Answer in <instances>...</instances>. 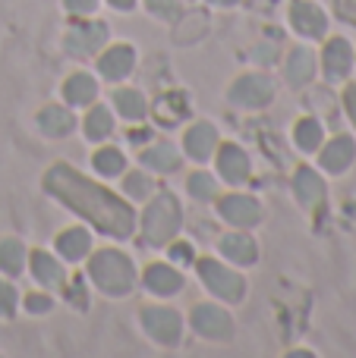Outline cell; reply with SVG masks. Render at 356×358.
<instances>
[{"label": "cell", "mask_w": 356, "mask_h": 358, "mask_svg": "<svg viewBox=\"0 0 356 358\" xmlns=\"http://www.w3.org/2000/svg\"><path fill=\"white\" fill-rule=\"evenodd\" d=\"M44 189L54 198H60L67 208H73L76 214H82L88 223H95L101 233L130 236L132 227H136V214L123 198H117L104 185L76 173L69 164H54L44 176Z\"/></svg>", "instance_id": "cell-1"}, {"label": "cell", "mask_w": 356, "mask_h": 358, "mask_svg": "<svg viewBox=\"0 0 356 358\" xmlns=\"http://www.w3.org/2000/svg\"><path fill=\"white\" fill-rule=\"evenodd\" d=\"M88 273H92L95 286L107 296H126L132 289V280H136L132 261L117 248H104V252L95 255L92 264H88Z\"/></svg>", "instance_id": "cell-2"}, {"label": "cell", "mask_w": 356, "mask_h": 358, "mask_svg": "<svg viewBox=\"0 0 356 358\" xmlns=\"http://www.w3.org/2000/svg\"><path fill=\"white\" fill-rule=\"evenodd\" d=\"M180 220H183V208L177 201V195L170 192H161L155 201L145 208V217H142V236L149 245H167L174 239V233L180 229Z\"/></svg>", "instance_id": "cell-3"}, {"label": "cell", "mask_w": 356, "mask_h": 358, "mask_svg": "<svg viewBox=\"0 0 356 358\" xmlns=\"http://www.w3.org/2000/svg\"><path fill=\"white\" fill-rule=\"evenodd\" d=\"M199 277H202V283L208 286V292H214L218 299H224V302H243L246 283H243V277H240L237 271L218 264V261H202Z\"/></svg>", "instance_id": "cell-4"}, {"label": "cell", "mask_w": 356, "mask_h": 358, "mask_svg": "<svg viewBox=\"0 0 356 358\" xmlns=\"http://www.w3.org/2000/svg\"><path fill=\"white\" fill-rule=\"evenodd\" d=\"M227 98L240 107H252V110H256V107H265L275 98V85H271V79L262 73H246L231 85Z\"/></svg>", "instance_id": "cell-5"}, {"label": "cell", "mask_w": 356, "mask_h": 358, "mask_svg": "<svg viewBox=\"0 0 356 358\" xmlns=\"http://www.w3.org/2000/svg\"><path fill=\"white\" fill-rule=\"evenodd\" d=\"M142 327L161 346H174L183 336V317L170 308H145L142 311Z\"/></svg>", "instance_id": "cell-6"}, {"label": "cell", "mask_w": 356, "mask_h": 358, "mask_svg": "<svg viewBox=\"0 0 356 358\" xmlns=\"http://www.w3.org/2000/svg\"><path fill=\"white\" fill-rule=\"evenodd\" d=\"M193 327L205 340H227L233 334V321L224 308L218 305H196L193 311Z\"/></svg>", "instance_id": "cell-7"}, {"label": "cell", "mask_w": 356, "mask_h": 358, "mask_svg": "<svg viewBox=\"0 0 356 358\" xmlns=\"http://www.w3.org/2000/svg\"><path fill=\"white\" fill-rule=\"evenodd\" d=\"M218 210L233 227H256L262 220V204L249 195H227L218 201Z\"/></svg>", "instance_id": "cell-8"}, {"label": "cell", "mask_w": 356, "mask_h": 358, "mask_svg": "<svg viewBox=\"0 0 356 358\" xmlns=\"http://www.w3.org/2000/svg\"><path fill=\"white\" fill-rule=\"evenodd\" d=\"M132 66H136V50H132L130 44H114V48H107L98 60V73L104 76L107 82L126 79V76L132 73Z\"/></svg>", "instance_id": "cell-9"}, {"label": "cell", "mask_w": 356, "mask_h": 358, "mask_svg": "<svg viewBox=\"0 0 356 358\" xmlns=\"http://www.w3.org/2000/svg\"><path fill=\"white\" fill-rule=\"evenodd\" d=\"M107 41V29L101 22L92 25H76V29L67 31V50L73 57H88Z\"/></svg>", "instance_id": "cell-10"}, {"label": "cell", "mask_w": 356, "mask_h": 358, "mask_svg": "<svg viewBox=\"0 0 356 358\" xmlns=\"http://www.w3.org/2000/svg\"><path fill=\"white\" fill-rule=\"evenodd\" d=\"M218 173L231 185H240L249 179V157H246V151L240 145H224L218 151Z\"/></svg>", "instance_id": "cell-11"}, {"label": "cell", "mask_w": 356, "mask_h": 358, "mask_svg": "<svg viewBox=\"0 0 356 358\" xmlns=\"http://www.w3.org/2000/svg\"><path fill=\"white\" fill-rule=\"evenodd\" d=\"M290 22H294V29L300 31V35H306V38H319V35H325V13L319 10L315 3H296L294 10H290Z\"/></svg>", "instance_id": "cell-12"}, {"label": "cell", "mask_w": 356, "mask_h": 358, "mask_svg": "<svg viewBox=\"0 0 356 358\" xmlns=\"http://www.w3.org/2000/svg\"><path fill=\"white\" fill-rule=\"evenodd\" d=\"M186 151L189 157H196V161H208V157L214 155V148H218V129H214L212 123H196L193 129L186 132Z\"/></svg>", "instance_id": "cell-13"}, {"label": "cell", "mask_w": 356, "mask_h": 358, "mask_svg": "<svg viewBox=\"0 0 356 358\" xmlns=\"http://www.w3.org/2000/svg\"><path fill=\"white\" fill-rule=\"evenodd\" d=\"M350 60H353V50L344 38H331L325 44V54H322V63H325V76L328 79H341V76L350 73Z\"/></svg>", "instance_id": "cell-14"}, {"label": "cell", "mask_w": 356, "mask_h": 358, "mask_svg": "<svg viewBox=\"0 0 356 358\" xmlns=\"http://www.w3.org/2000/svg\"><path fill=\"white\" fill-rule=\"evenodd\" d=\"M221 255L233 264L246 267V264H256L259 258V248H256V239H249L246 233H231L221 239Z\"/></svg>", "instance_id": "cell-15"}, {"label": "cell", "mask_w": 356, "mask_h": 358, "mask_svg": "<svg viewBox=\"0 0 356 358\" xmlns=\"http://www.w3.org/2000/svg\"><path fill=\"white\" fill-rule=\"evenodd\" d=\"M145 286H149L155 296H177V292L183 289V277L170 264H151L149 271H145Z\"/></svg>", "instance_id": "cell-16"}, {"label": "cell", "mask_w": 356, "mask_h": 358, "mask_svg": "<svg viewBox=\"0 0 356 358\" xmlns=\"http://www.w3.org/2000/svg\"><path fill=\"white\" fill-rule=\"evenodd\" d=\"M38 126H41L44 136H50V138H63V136H69V132H73L76 117L67 110V107L50 104V107H44V110L38 113Z\"/></svg>", "instance_id": "cell-17"}, {"label": "cell", "mask_w": 356, "mask_h": 358, "mask_svg": "<svg viewBox=\"0 0 356 358\" xmlns=\"http://www.w3.org/2000/svg\"><path fill=\"white\" fill-rule=\"evenodd\" d=\"M294 192H296V201L303 208H315V204L325 198V182L319 179V173L309 167H303L300 173L294 176Z\"/></svg>", "instance_id": "cell-18"}, {"label": "cell", "mask_w": 356, "mask_h": 358, "mask_svg": "<svg viewBox=\"0 0 356 358\" xmlns=\"http://www.w3.org/2000/svg\"><path fill=\"white\" fill-rule=\"evenodd\" d=\"M155 117H158V123H164V126H174V123H180V120H186L189 117L186 94H183V92L161 94V98H158V104H155Z\"/></svg>", "instance_id": "cell-19"}, {"label": "cell", "mask_w": 356, "mask_h": 358, "mask_svg": "<svg viewBox=\"0 0 356 358\" xmlns=\"http://www.w3.org/2000/svg\"><path fill=\"white\" fill-rule=\"evenodd\" d=\"M88 248H92V236H88V229H82V227H69L57 236V252L69 261L85 258Z\"/></svg>", "instance_id": "cell-20"}, {"label": "cell", "mask_w": 356, "mask_h": 358, "mask_svg": "<svg viewBox=\"0 0 356 358\" xmlns=\"http://www.w3.org/2000/svg\"><path fill=\"white\" fill-rule=\"evenodd\" d=\"M95 94H98V85L88 73H76L63 82V98L69 101L73 107H82V104H92Z\"/></svg>", "instance_id": "cell-21"}, {"label": "cell", "mask_w": 356, "mask_h": 358, "mask_svg": "<svg viewBox=\"0 0 356 358\" xmlns=\"http://www.w3.org/2000/svg\"><path fill=\"white\" fill-rule=\"evenodd\" d=\"M353 155H356V148L350 138H334V142L322 151V167H325L328 173H344V170L350 167Z\"/></svg>", "instance_id": "cell-22"}, {"label": "cell", "mask_w": 356, "mask_h": 358, "mask_svg": "<svg viewBox=\"0 0 356 358\" xmlns=\"http://www.w3.org/2000/svg\"><path fill=\"white\" fill-rule=\"evenodd\" d=\"M142 164L158 170V173H170V170L180 167V155H177V148L170 142H161V145H155V148L142 151Z\"/></svg>", "instance_id": "cell-23"}, {"label": "cell", "mask_w": 356, "mask_h": 358, "mask_svg": "<svg viewBox=\"0 0 356 358\" xmlns=\"http://www.w3.org/2000/svg\"><path fill=\"white\" fill-rule=\"evenodd\" d=\"M32 273H35L44 286L63 283V267L57 264L54 255H48V252H32Z\"/></svg>", "instance_id": "cell-24"}, {"label": "cell", "mask_w": 356, "mask_h": 358, "mask_svg": "<svg viewBox=\"0 0 356 358\" xmlns=\"http://www.w3.org/2000/svg\"><path fill=\"white\" fill-rule=\"evenodd\" d=\"M313 73H315V57L306 48H296L287 60V79L294 85H303V82L313 79Z\"/></svg>", "instance_id": "cell-25"}, {"label": "cell", "mask_w": 356, "mask_h": 358, "mask_svg": "<svg viewBox=\"0 0 356 358\" xmlns=\"http://www.w3.org/2000/svg\"><path fill=\"white\" fill-rule=\"evenodd\" d=\"M114 104H117L120 117L132 120V123L145 117V98H142V92H136V88H120V92L114 94Z\"/></svg>", "instance_id": "cell-26"}, {"label": "cell", "mask_w": 356, "mask_h": 358, "mask_svg": "<svg viewBox=\"0 0 356 358\" xmlns=\"http://www.w3.org/2000/svg\"><path fill=\"white\" fill-rule=\"evenodd\" d=\"M22 261H25V248L19 239H0V271L16 277L22 273Z\"/></svg>", "instance_id": "cell-27"}, {"label": "cell", "mask_w": 356, "mask_h": 358, "mask_svg": "<svg viewBox=\"0 0 356 358\" xmlns=\"http://www.w3.org/2000/svg\"><path fill=\"white\" fill-rule=\"evenodd\" d=\"M114 132V117L107 107H92V113L85 117V136L92 138V142H101V138H107Z\"/></svg>", "instance_id": "cell-28"}, {"label": "cell", "mask_w": 356, "mask_h": 358, "mask_svg": "<svg viewBox=\"0 0 356 358\" xmlns=\"http://www.w3.org/2000/svg\"><path fill=\"white\" fill-rule=\"evenodd\" d=\"M294 142H296V148L300 151H315L319 148V142H322V126L315 123L313 117L300 120V123L294 126Z\"/></svg>", "instance_id": "cell-29"}, {"label": "cell", "mask_w": 356, "mask_h": 358, "mask_svg": "<svg viewBox=\"0 0 356 358\" xmlns=\"http://www.w3.org/2000/svg\"><path fill=\"white\" fill-rule=\"evenodd\" d=\"M123 167H126L123 151H117V148H101V151H95V170H98V173L117 176V173H123Z\"/></svg>", "instance_id": "cell-30"}, {"label": "cell", "mask_w": 356, "mask_h": 358, "mask_svg": "<svg viewBox=\"0 0 356 358\" xmlns=\"http://www.w3.org/2000/svg\"><path fill=\"white\" fill-rule=\"evenodd\" d=\"M189 192H193V198H199V201H212L214 198V179L208 173H193L189 176Z\"/></svg>", "instance_id": "cell-31"}, {"label": "cell", "mask_w": 356, "mask_h": 358, "mask_svg": "<svg viewBox=\"0 0 356 358\" xmlns=\"http://www.w3.org/2000/svg\"><path fill=\"white\" fill-rule=\"evenodd\" d=\"M123 189L130 192L132 198H145V195H151L155 192V185H151V179L149 176H142V173H130L123 179Z\"/></svg>", "instance_id": "cell-32"}, {"label": "cell", "mask_w": 356, "mask_h": 358, "mask_svg": "<svg viewBox=\"0 0 356 358\" xmlns=\"http://www.w3.org/2000/svg\"><path fill=\"white\" fill-rule=\"evenodd\" d=\"M145 6L161 19H177V13H180V0H145Z\"/></svg>", "instance_id": "cell-33"}, {"label": "cell", "mask_w": 356, "mask_h": 358, "mask_svg": "<svg viewBox=\"0 0 356 358\" xmlns=\"http://www.w3.org/2000/svg\"><path fill=\"white\" fill-rule=\"evenodd\" d=\"M13 311H16V289L0 280V317H13Z\"/></svg>", "instance_id": "cell-34"}, {"label": "cell", "mask_w": 356, "mask_h": 358, "mask_svg": "<svg viewBox=\"0 0 356 358\" xmlns=\"http://www.w3.org/2000/svg\"><path fill=\"white\" fill-rule=\"evenodd\" d=\"M170 258H174L177 264H189V261H193V248H189L186 242H177V245L170 248Z\"/></svg>", "instance_id": "cell-35"}, {"label": "cell", "mask_w": 356, "mask_h": 358, "mask_svg": "<svg viewBox=\"0 0 356 358\" xmlns=\"http://www.w3.org/2000/svg\"><path fill=\"white\" fill-rule=\"evenodd\" d=\"M63 3H67L69 13H79V16H82V13H92L95 10V6H98V0H63Z\"/></svg>", "instance_id": "cell-36"}, {"label": "cell", "mask_w": 356, "mask_h": 358, "mask_svg": "<svg viewBox=\"0 0 356 358\" xmlns=\"http://www.w3.org/2000/svg\"><path fill=\"white\" fill-rule=\"evenodd\" d=\"M25 308H29V311H48L50 308V299L48 296H29Z\"/></svg>", "instance_id": "cell-37"}, {"label": "cell", "mask_w": 356, "mask_h": 358, "mask_svg": "<svg viewBox=\"0 0 356 358\" xmlns=\"http://www.w3.org/2000/svg\"><path fill=\"white\" fill-rule=\"evenodd\" d=\"M347 113H350V120H353V123H356V85L353 88H347Z\"/></svg>", "instance_id": "cell-38"}, {"label": "cell", "mask_w": 356, "mask_h": 358, "mask_svg": "<svg viewBox=\"0 0 356 358\" xmlns=\"http://www.w3.org/2000/svg\"><path fill=\"white\" fill-rule=\"evenodd\" d=\"M252 57H256V60H262V63H268L271 57H275V48H271V44H265V48H259Z\"/></svg>", "instance_id": "cell-39"}, {"label": "cell", "mask_w": 356, "mask_h": 358, "mask_svg": "<svg viewBox=\"0 0 356 358\" xmlns=\"http://www.w3.org/2000/svg\"><path fill=\"white\" fill-rule=\"evenodd\" d=\"M114 6H117V10H132V6H136V0H111Z\"/></svg>", "instance_id": "cell-40"}, {"label": "cell", "mask_w": 356, "mask_h": 358, "mask_svg": "<svg viewBox=\"0 0 356 358\" xmlns=\"http://www.w3.org/2000/svg\"><path fill=\"white\" fill-rule=\"evenodd\" d=\"M212 3H218V6H233V3H240V0H212Z\"/></svg>", "instance_id": "cell-41"}]
</instances>
